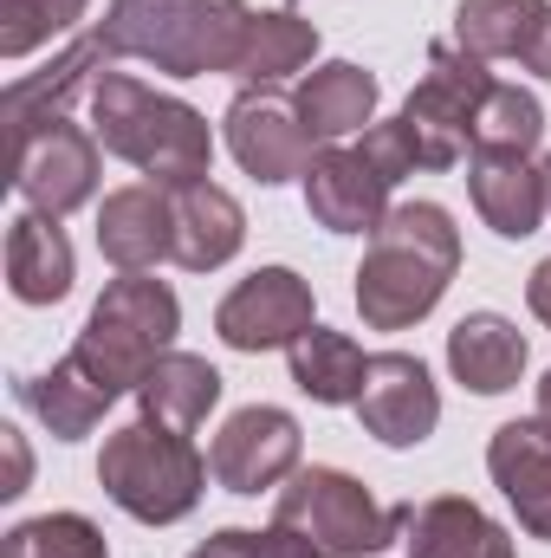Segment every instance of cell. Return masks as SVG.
<instances>
[{
	"mask_svg": "<svg viewBox=\"0 0 551 558\" xmlns=\"http://www.w3.org/2000/svg\"><path fill=\"white\" fill-rule=\"evenodd\" d=\"M228 149H234V162L260 182V189H279V182H292V175H305L311 169V131L298 124V105L292 98H279L273 85H247V92H234V105H228Z\"/></svg>",
	"mask_w": 551,
	"mask_h": 558,
	"instance_id": "cell-11",
	"label": "cell"
},
{
	"mask_svg": "<svg viewBox=\"0 0 551 558\" xmlns=\"http://www.w3.org/2000/svg\"><path fill=\"white\" fill-rule=\"evenodd\" d=\"M357 149H364V162H370L377 175H390V189H396L403 175H415V143H409V131H403V118H396V124H370Z\"/></svg>",
	"mask_w": 551,
	"mask_h": 558,
	"instance_id": "cell-32",
	"label": "cell"
},
{
	"mask_svg": "<svg viewBox=\"0 0 551 558\" xmlns=\"http://www.w3.org/2000/svg\"><path fill=\"white\" fill-rule=\"evenodd\" d=\"M0 558H111V539L85 513H39L7 533Z\"/></svg>",
	"mask_w": 551,
	"mask_h": 558,
	"instance_id": "cell-29",
	"label": "cell"
},
{
	"mask_svg": "<svg viewBox=\"0 0 551 558\" xmlns=\"http://www.w3.org/2000/svg\"><path fill=\"white\" fill-rule=\"evenodd\" d=\"M467 195H474V215H480L500 241H526V234H539V221H546V208H551L546 162L474 149V156H467Z\"/></svg>",
	"mask_w": 551,
	"mask_h": 558,
	"instance_id": "cell-16",
	"label": "cell"
},
{
	"mask_svg": "<svg viewBox=\"0 0 551 558\" xmlns=\"http://www.w3.org/2000/svg\"><path fill=\"white\" fill-rule=\"evenodd\" d=\"M98 65H111V46H105V33H85V39L65 46L39 78H13V85H7V124H13V137H20L26 124H39V118H72V98H78V92L91 98Z\"/></svg>",
	"mask_w": 551,
	"mask_h": 558,
	"instance_id": "cell-23",
	"label": "cell"
},
{
	"mask_svg": "<svg viewBox=\"0 0 551 558\" xmlns=\"http://www.w3.org/2000/svg\"><path fill=\"white\" fill-rule=\"evenodd\" d=\"M311 52H318V26H311V20H298V7H273V13H260V20H254L247 59H241V72H234V78H247V85H285L292 72H305V65H311Z\"/></svg>",
	"mask_w": 551,
	"mask_h": 558,
	"instance_id": "cell-27",
	"label": "cell"
},
{
	"mask_svg": "<svg viewBox=\"0 0 551 558\" xmlns=\"http://www.w3.org/2000/svg\"><path fill=\"white\" fill-rule=\"evenodd\" d=\"M461 274V228L441 202H403L383 215V228L364 247L357 267V312L370 331H409L421 325L441 292Z\"/></svg>",
	"mask_w": 551,
	"mask_h": 558,
	"instance_id": "cell-1",
	"label": "cell"
},
{
	"mask_svg": "<svg viewBox=\"0 0 551 558\" xmlns=\"http://www.w3.org/2000/svg\"><path fill=\"white\" fill-rule=\"evenodd\" d=\"M247 0H111L105 7V46L111 59H143L169 78H208L241 72L254 39Z\"/></svg>",
	"mask_w": 551,
	"mask_h": 558,
	"instance_id": "cell-2",
	"label": "cell"
},
{
	"mask_svg": "<svg viewBox=\"0 0 551 558\" xmlns=\"http://www.w3.org/2000/svg\"><path fill=\"white\" fill-rule=\"evenodd\" d=\"M357 422L383 448H421L441 422V390H434L428 364L409 357V351H377L370 377H364V397H357Z\"/></svg>",
	"mask_w": 551,
	"mask_h": 558,
	"instance_id": "cell-12",
	"label": "cell"
},
{
	"mask_svg": "<svg viewBox=\"0 0 551 558\" xmlns=\"http://www.w3.org/2000/svg\"><path fill=\"white\" fill-rule=\"evenodd\" d=\"M175 331H182V299L149 274H118L98 292V305H91V318L65 357L98 390L137 397V384L156 371V357L175 351Z\"/></svg>",
	"mask_w": 551,
	"mask_h": 558,
	"instance_id": "cell-4",
	"label": "cell"
},
{
	"mask_svg": "<svg viewBox=\"0 0 551 558\" xmlns=\"http://www.w3.org/2000/svg\"><path fill=\"white\" fill-rule=\"evenodd\" d=\"M91 0H0V59L20 65L39 46H52L59 33H72L85 20Z\"/></svg>",
	"mask_w": 551,
	"mask_h": 558,
	"instance_id": "cell-30",
	"label": "cell"
},
{
	"mask_svg": "<svg viewBox=\"0 0 551 558\" xmlns=\"http://www.w3.org/2000/svg\"><path fill=\"white\" fill-rule=\"evenodd\" d=\"M318 325V299H311V279H298L292 267H260L247 274L221 305H215V331L228 351H292L305 331Z\"/></svg>",
	"mask_w": 551,
	"mask_h": 558,
	"instance_id": "cell-9",
	"label": "cell"
},
{
	"mask_svg": "<svg viewBox=\"0 0 551 558\" xmlns=\"http://www.w3.org/2000/svg\"><path fill=\"white\" fill-rule=\"evenodd\" d=\"M415 500L383 507L357 474L344 468H298L273 500V526L311 539L325 558H377L396 546V533H409Z\"/></svg>",
	"mask_w": 551,
	"mask_h": 558,
	"instance_id": "cell-6",
	"label": "cell"
},
{
	"mask_svg": "<svg viewBox=\"0 0 551 558\" xmlns=\"http://www.w3.org/2000/svg\"><path fill=\"white\" fill-rule=\"evenodd\" d=\"M493 92L487 59L461 52L454 39L428 46V72L403 98V131L415 143V169H454L461 156H474V118Z\"/></svg>",
	"mask_w": 551,
	"mask_h": 558,
	"instance_id": "cell-7",
	"label": "cell"
},
{
	"mask_svg": "<svg viewBox=\"0 0 551 558\" xmlns=\"http://www.w3.org/2000/svg\"><path fill=\"white\" fill-rule=\"evenodd\" d=\"M546 143V105L526 92V85H506L493 78L480 118H474V149H493V156H532Z\"/></svg>",
	"mask_w": 551,
	"mask_h": 558,
	"instance_id": "cell-28",
	"label": "cell"
},
{
	"mask_svg": "<svg viewBox=\"0 0 551 558\" xmlns=\"http://www.w3.org/2000/svg\"><path fill=\"white\" fill-rule=\"evenodd\" d=\"M546 195H551V156H546Z\"/></svg>",
	"mask_w": 551,
	"mask_h": 558,
	"instance_id": "cell-35",
	"label": "cell"
},
{
	"mask_svg": "<svg viewBox=\"0 0 551 558\" xmlns=\"http://www.w3.org/2000/svg\"><path fill=\"white\" fill-rule=\"evenodd\" d=\"M298 448H305V435L285 410L247 403V410H234L221 422V435L208 448V474L228 494H267V487L298 474Z\"/></svg>",
	"mask_w": 551,
	"mask_h": 558,
	"instance_id": "cell-10",
	"label": "cell"
},
{
	"mask_svg": "<svg viewBox=\"0 0 551 558\" xmlns=\"http://www.w3.org/2000/svg\"><path fill=\"white\" fill-rule=\"evenodd\" d=\"M526 305H532L539 325H551V254L532 267V279H526Z\"/></svg>",
	"mask_w": 551,
	"mask_h": 558,
	"instance_id": "cell-33",
	"label": "cell"
},
{
	"mask_svg": "<svg viewBox=\"0 0 551 558\" xmlns=\"http://www.w3.org/2000/svg\"><path fill=\"white\" fill-rule=\"evenodd\" d=\"M98 487L111 494L118 513H131L143 526H175V520H188L201 507L208 461H201V448L182 428H162V422L137 416L105 435Z\"/></svg>",
	"mask_w": 551,
	"mask_h": 558,
	"instance_id": "cell-5",
	"label": "cell"
},
{
	"mask_svg": "<svg viewBox=\"0 0 551 558\" xmlns=\"http://www.w3.org/2000/svg\"><path fill=\"white\" fill-rule=\"evenodd\" d=\"M241 241H247V208L221 182H208V175L169 182V260L175 267L215 274L241 254Z\"/></svg>",
	"mask_w": 551,
	"mask_h": 558,
	"instance_id": "cell-14",
	"label": "cell"
},
{
	"mask_svg": "<svg viewBox=\"0 0 551 558\" xmlns=\"http://www.w3.org/2000/svg\"><path fill=\"white\" fill-rule=\"evenodd\" d=\"M85 105H91L98 143H105L118 162L143 169L149 182H162V189H169V182H195V175L215 169V131H208V118H201L195 105H182V98L143 85L137 72H111V65H105Z\"/></svg>",
	"mask_w": 551,
	"mask_h": 558,
	"instance_id": "cell-3",
	"label": "cell"
},
{
	"mask_svg": "<svg viewBox=\"0 0 551 558\" xmlns=\"http://www.w3.org/2000/svg\"><path fill=\"white\" fill-rule=\"evenodd\" d=\"M285 364H292V384H298L311 403H325V410H338V403L357 410L364 377H370L364 344H357L351 331H331V325H311V331L285 351Z\"/></svg>",
	"mask_w": 551,
	"mask_h": 558,
	"instance_id": "cell-25",
	"label": "cell"
},
{
	"mask_svg": "<svg viewBox=\"0 0 551 558\" xmlns=\"http://www.w3.org/2000/svg\"><path fill=\"white\" fill-rule=\"evenodd\" d=\"M98 254L118 274H149L169 260V189L162 182H124L98 202Z\"/></svg>",
	"mask_w": 551,
	"mask_h": 558,
	"instance_id": "cell-18",
	"label": "cell"
},
{
	"mask_svg": "<svg viewBox=\"0 0 551 558\" xmlns=\"http://www.w3.org/2000/svg\"><path fill=\"white\" fill-rule=\"evenodd\" d=\"M454 46L474 59L526 65L551 85V0H461L454 7Z\"/></svg>",
	"mask_w": 551,
	"mask_h": 558,
	"instance_id": "cell-15",
	"label": "cell"
},
{
	"mask_svg": "<svg viewBox=\"0 0 551 558\" xmlns=\"http://www.w3.org/2000/svg\"><path fill=\"white\" fill-rule=\"evenodd\" d=\"M526 357H532L526 331H519L513 318H500V312H467V318L448 331V371H454V384H467L474 397L513 390V384L526 377Z\"/></svg>",
	"mask_w": 551,
	"mask_h": 558,
	"instance_id": "cell-21",
	"label": "cell"
},
{
	"mask_svg": "<svg viewBox=\"0 0 551 558\" xmlns=\"http://www.w3.org/2000/svg\"><path fill=\"white\" fill-rule=\"evenodd\" d=\"M98 175H105V143L72 118H39L13 137V189L26 208H39L52 221L85 208L98 195Z\"/></svg>",
	"mask_w": 551,
	"mask_h": 558,
	"instance_id": "cell-8",
	"label": "cell"
},
{
	"mask_svg": "<svg viewBox=\"0 0 551 558\" xmlns=\"http://www.w3.org/2000/svg\"><path fill=\"white\" fill-rule=\"evenodd\" d=\"M221 371L208 364V357H188V351H169V357H156V371L137 384V403L149 422H162V428H182V435H195L201 422L215 416V403H221Z\"/></svg>",
	"mask_w": 551,
	"mask_h": 558,
	"instance_id": "cell-24",
	"label": "cell"
},
{
	"mask_svg": "<svg viewBox=\"0 0 551 558\" xmlns=\"http://www.w3.org/2000/svg\"><path fill=\"white\" fill-rule=\"evenodd\" d=\"M403 546H409V558H513V533L500 520H487L474 500L434 494V500H415Z\"/></svg>",
	"mask_w": 551,
	"mask_h": 558,
	"instance_id": "cell-22",
	"label": "cell"
},
{
	"mask_svg": "<svg viewBox=\"0 0 551 558\" xmlns=\"http://www.w3.org/2000/svg\"><path fill=\"white\" fill-rule=\"evenodd\" d=\"M78 279V254L65 241V228L39 208L7 221V286L20 305H59Z\"/></svg>",
	"mask_w": 551,
	"mask_h": 558,
	"instance_id": "cell-20",
	"label": "cell"
},
{
	"mask_svg": "<svg viewBox=\"0 0 551 558\" xmlns=\"http://www.w3.org/2000/svg\"><path fill=\"white\" fill-rule=\"evenodd\" d=\"M487 474L513 500L519 526L532 539H551V428L532 422H500L487 441Z\"/></svg>",
	"mask_w": 551,
	"mask_h": 558,
	"instance_id": "cell-17",
	"label": "cell"
},
{
	"mask_svg": "<svg viewBox=\"0 0 551 558\" xmlns=\"http://www.w3.org/2000/svg\"><path fill=\"white\" fill-rule=\"evenodd\" d=\"M20 403L52 428V441H85V435L105 422V410H111L118 397H111V390H98L72 357H59L52 371L20 377Z\"/></svg>",
	"mask_w": 551,
	"mask_h": 558,
	"instance_id": "cell-26",
	"label": "cell"
},
{
	"mask_svg": "<svg viewBox=\"0 0 551 558\" xmlns=\"http://www.w3.org/2000/svg\"><path fill=\"white\" fill-rule=\"evenodd\" d=\"M305 208L325 234H377L390 215V175H377L357 143H325L305 169Z\"/></svg>",
	"mask_w": 551,
	"mask_h": 558,
	"instance_id": "cell-13",
	"label": "cell"
},
{
	"mask_svg": "<svg viewBox=\"0 0 551 558\" xmlns=\"http://www.w3.org/2000/svg\"><path fill=\"white\" fill-rule=\"evenodd\" d=\"M539 422H546V428H551V371H546V377H539Z\"/></svg>",
	"mask_w": 551,
	"mask_h": 558,
	"instance_id": "cell-34",
	"label": "cell"
},
{
	"mask_svg": "<svg viewBox=\"0 0 551 558\" xmlns=\"http://www.w3.org/2000/svg\"><path fill=\"white\" fill-rule=\"evenodd\" d=\"M188 558H325L311 539L285 533V526H267V533H247V526H221L215 539H201Z\"/></svg>",
	"mask_w": 551,
	"mask_h": 558,
	"instance_id": "cell-31",
	"label": "cell"
},
{
	"mask_svg": "<svg viewBox=\"0 0 551 558\" xmlns=\"http://www.w3.org/2000/svg\"><path fill=\"white\" fill-rule=\"evenodd\" d=\"M377 98H383V85H377V72H364L357 59H331V65L305 72V78H298V92H292L298 124L311 131V143H338V137L370 131Z\"/></svg>",
	"mask_w": 551,
	"mask_h": 558,
	"instance_id": "cell-19",
	"label": "cell"
}]
</instances>
